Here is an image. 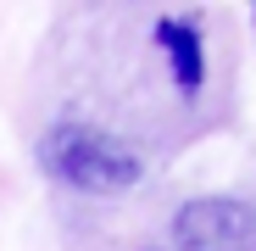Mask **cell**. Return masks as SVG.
Instances as JSON below:
<instances>
[{"label": "cell", "instance_id": "7a4b0ae2", "mask_svg": "<svg viewBox=\"0 0 256 251\" xmlns=\"http://www.w3.org/2000/svg\"><path fill=\"white\" fill-rule=\"evenodd\" d=\"M178 251H256V206L234 195H195L173 212Z\"/></svg>", "mask_w": 256, "mask_h": 251}, {"label": "cell", "instance_id": "3957f363", "mask_svg": "<svg viewBox=\"0 0 256 251\" xmlns=\"http://www.w3.org/2000/svg\"><path fill=\"white\" fill-rule=\"evenodd\" d=\"M156 45L167 56V67H173V84L184 95H195L206 84V51H200V28L184 23V17H162L156 23Z\"/></svg>", "mask_w": 256, "mask_h": 251}, {"label": "cell", "instance_id": "6da1fadb", "mask_svg": "<svg viewBox=\"0 0 256 251\" xmlns=\"http://www.w3.org/2000/svg\"><path fill=\"white\" fill-rule=\"evenodd\" d=\"M39 167L84 195H128L145 179L140 151H128L122 140L90 129V123H56V129L39 140Z\"/></svg>", "mask_w": 256, "mask_h": 251}]
</instances>
